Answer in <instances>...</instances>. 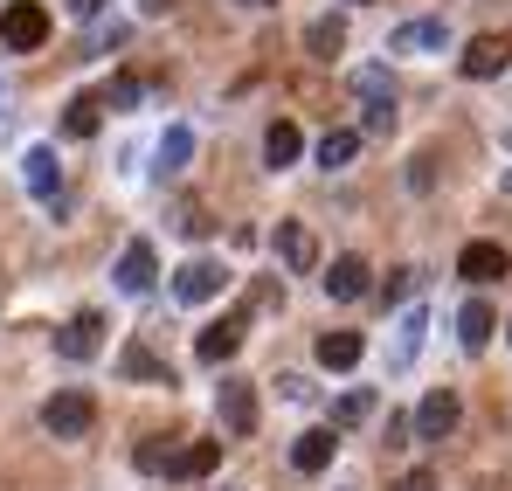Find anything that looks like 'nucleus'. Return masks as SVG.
Here are the masks:
<instances>
[{
  "mask_svg": "<svg viewBox=\"0 0 512 491\" xmlns=\"http://www.w3.org/2000/svg\"><path fill=\"white\" fill-rule=\"evenodd\" d=\"M416 284H423V270H388V284H381V298L395 305V298H409Z\"/></svg>",
  "mask_w": 512,
  "mask_h": 491,
  "instance_id": "nucleus-30",
  "label": "nucleus"
},
{
  "mask_svg": "<svg viewBox=\"0 0 512 491\" xmlns=\"http://www.w3.org/2000/svg\"><path fill=\"white\" fill-rule=\"evenodd\" d=\"M457 415H464V402H457L450 388H429L423 409H416V436H423V443H443V436L457 429Z\"/></svg>",
  "mask_w": 512,
  "mask_h": 491,
  "instance_id": "nucleus-10",
  "label": "nucleus"
},
{
  "mask_svg": "<svg viewBox=\"0 0 512 491\" xmlns=\"http://www.w3.org/2000/svg\"><path fill=\"white\" fill-rule=\"evenodd\" d=\"M305 49H312L319 63H333V56L346 49V21H340V14H319V21L305 28Z\"/></svg>",
  "mask_w": 512,
  "mask_h": 491,
  "instance_id": "nucleus-21",
  "label": "nucleus"
},
{
  "mask_svg": "<svg viewBox=\"0 0 512 491\" xmlns=\"http://www.w3.org/2000/svg\"><path fill=\"white\" fill-rule=\"evenodd\" d=\"M243 332H250V312H229V319H215V326H208L201 339H194V353H201L208 367H222V360H236Z\"/></svg>",
  "mask_w": 512,
  "mask_h": 491,
  "instance_id": "nucleus-9",
  "label": "nucleus"
},
{
  "mask_svg": "<svg viewBox=\"0 0 512 491\" xmlns=\"http://www.w3.org/2000/svg\"><path fill=\"white\" fill-rule=\"evenodd\" d=\"M173 229H180L187 243H201V236H208L215 222H208V208H201V201H180V208H173Z\"/></svg>",
  "mask_w": 512,
  "mask_h": 491,
  "instance_id": "nucleus-27",
  "label": "nucleus"
},
{
  "mask_svg": "<svg viewBox=\"0 0 512 491\" xmlns=\"http://www.w3.org/2000/svg\"><path fill=\"white\" fill-rule=\"evenodd\" d=\"M97 125H104V104L97 97H70L63 104V132L70 139H97Z\"/></svg>",
  "mask_w": 512,
  "mask_h": 491,
  "instance_id": "nucleus-23",
  "label": "nucleus"
},
{
  "mask_svg": "<svg viewBox=\"0 0 512 491\" xmlns=\"http://www.w3.org/2000/svg\"><path fill=\"white\" fill-rule=\"evenodd\" d=\"M118 374H132V381H160V388H173V367L146 346V339H125V353H118Z\"/></svg>",
  "mask_w": 512,
  "mask_h": 491,
  "instance_id": "nucleus-15",
  "label": "nucleus"
},
{
  "mask_svg": "<svg viewBox=\"0 0 512 491\" xmlns=\"http://www.w3.org/2000/svg\"><path fill=\"white\" fill-rule=\"evenodd\" d=\"M215 415H222L229 436H250V429H256V388H250V381H236V374H222V388H215Z\"/></svg>",
  "mask_w": 512,
  "mask_h": 491,
  "instance_id": "nucleus-5",
  "label": "nucleus"
},
{
  "mask_svg": "<svg viewBox=\"0 0 512 491\" xmlns=\"http://www.w3.org/2000/svg\"><path fill=\"white\" fill-rule=\"evenodd\" d=\"M70 14H84V21H90V14H104V0H70Z\"/></svg>",
  "mask_w": 512,
  "mask_h": 491,
  "instance_id": "nucleus-34",
  "label": "nucleus"
},
{
  "mask_svg": "<svg viewBox=\"0 0 512 491\" xmlns=\"http://www.w3.org/2000/svg\"><path fill=\"white\" fill-rule=\"evenodd\" d=\"M56 353L63 360H97L104 353V312H77L70 326L56 332Z\"/></svg>",
  "mask_w": 512,
  "mask_h": 491,
  "instance_id": "nucleus-8",
  "label": "nucleus"
},
{
  "mask_svg": "<svg viewBox=\"0 0 512 491\" xmlns=\"http://www.w3.org/2000/svg\"><path fill=\"white\" fill-rule=\"evenodd\" d=\"M215 464H222V443H194V450L167 457V478H208Z\"/></svg>",
  "mask_w": 512,
  "mask_h": 491,
  "instance_id": "nucleus-22",
  "label": "nucleus"
},
{
  "mask_svg": "<svg viewBox=\"0 0 512 491\" xmlns=\"http://www.w3.org/2000/svg\"><path fill=\"white\" fill-rule=\"evenodd\" d=\"M111 277H118V291H125V298H146V291H153V277H160L153 243H146V236H139V243H125V256H118V270H111Z\"/></svg>",
  "mask_w": 512,
  "mask_h": 491,
  "instance_id": "nucleus-6",
  "label": "nucleus"
},
{
  "mask_svg": "<svg viewBox=\"0 0 512 491\" xmlns=\"http://www.w3.org/2000/svg\"><path fill=\"white\" fill-rule=\"evenodd\" d=\"M21 180H28V194H35V201H56V194H63V166H56V146H28V160H21Z\"/></svg>",
  "mask_w": 512,
  "mask_h": 491,
  "instance_id": "nucleus-13",
  "label": "nucleus"
},
{
  "mask_svg": "<svg viewBox=\"0 0 512 491\" xmlns=\"http://www.w3.org/2000/svg\"><path fill=\"white\" fill-rule=\"evenodd\" d=\"M277 395H284V402H312V381H305V374H284Z\"/></svg>",
  "mask_w": 512,
  "mask_h": 491,
  "instance_id": "nucleus-32",
  "label": "nucleus"
},
{
  "mask_svg": "<svg viewBox=\"0 0 512 491\" xmlns=\"http://www.w3.org/2000/svg\"><path fill=\"white\" fill-rule=\"evenodd\" d=\"M277 256H284V270H298V277H305V270L319 263L312 229H305V222H277Z\"/></svg>",
  "mask_w": 512,
  "mask_h": 491,
  "instance_id": "nucleus-17",
  "label": "nucleus"
},
{
  "mask_svg": "<svg viewBox=\"0 0 512 491\" xmlns=\"http://www.w3.org/2000/svg\"><path fill=\"white\" fill-rule=\"evenodd\" d=\"M42 429H49L56 443H77V436L97 429V402H90L84 388H63V395H49V402H42Z\"/></svg>",
  "mask_w": 512,
  "mask_h": 491,
  "instance_id": "nucleus-1",
  "label": "nucleus"
},
{
  "mask_svg": "<svg viewBox=\"0 0 512 491\" xmlns=\"http://www.w3.org/2000/svg\"><path fill=\"white\" fill-rule=\"evenodd\" d=\"M187 160H194V132H187V125H173L167 139H160V180H173Z\"/></svg>",
  "mask_w": 512,
  "mask_h": 491,
  "instance_id": "nucleus-24",
  "label": "nucleus"
},
{
  "mask_svg": "<svg viewBox=\"0 0 512 491\" xmlns=\"http://www.w3.org/2000/svg\"><path fill=\"white\" fill-rule=\"evenodd\" d=\"M423 332H429V312H423V305H409V312L395 319V346H388V367H395V374H402V367H416Z\"/></svg>",
  "mask_w": 512,
  "mask_h": 491,
  "instance_id": "nucleus-14",
  "label": "nucleus"
},
{
  "mask_svg": "<svg viewBox=\"0 0 512 491\" xmlns=\"http://www.w3.org/2000/svg\"><path fill=\"white\" fill-rule=\"evenodd\" d=\"M333 457H340V429H305V436L291 443V464H298L305 478H319V471H333Z\"/></svg>",
  "mask_w": 512,
  "mask_h": 491,
  "instance_id": "nucleus-11",
  "label": "nucleus"
},
{
  "mask_svg": "<svg viewBox=\"0 0 512 491\" xmlns=\"http://www.w3.org/2000/svg\"><path fill=\"white\" fill-rule=\"evenodd\" d=\"M395 491H436V478H429V471H409V478H402Z\"/></svg>",
  "mask_w": 512,
  "mask_h": 491,
  "instance_id": "nucleus-33",
  "label": "nucleus"
},
{
  "mask_svg": "<svg viewBox=\"0 0 512 491\" xmlns=\"http://www.w3.org/2000/svg\"><path fill=\"white\" fill-rule=\"evenodd\" d=\"M367 291H374V270H367V256H333V270H326V298L353 305V298H367Z\"/></svg>",
  "mask_w": 512,
  "mask_h": 491,
  "instance_id": "nucleus-12",
  "label": "nucleus"
},
{
  "mask_svg": "<svg viewBox=\"0 0 512 491\" xmlns=\"http://www.w3.org/2000/svg\"><path fill=\"white\" fill-rule=\"evenodd\" d=\"M353 90H360V97H395V90H388V70H360Z\"/></svg>",
  "mask_w": 512,
  "mask_h": 491,
  "instance_id": "nucleus-31",
  "label": "nucleus"
},
{
  "mask_svg": "<svg viewBox=\"0 0 512 491\" xmlns=\"http://www.w3.org/2000/svg\"><path fill=\"white\" fill-rule=\"evenodd\" d=\"M0 42L21 49V56L42 49V42H49V14H42L35 0H7V7H0Z\"/></svg>",
  "mask_w": 512,
  "mask_h": 491,
  "instance_id": "nucleus-2",
  "label": "nucleus"
},
{
  "mask_svg": "<svg viewBox=\"0 0 512 491\" xmlns=\"http://www.w3.org/2000/svg\"><path fill=\"white\" fill-rule=\"evenodd\" d=\"M457 277H464V284H492V277H506V249H499V243H464Z\"/></svg>",
  "mask_w": 512,
  "mask_h": 491,
  "instance_id": "nucleus-16",
  "label": "nucleus"
},
{
  "mask_svg": "<svg viewBox=\"0 0 512 491\" xmlns=\"http://www.w3.org/2000/svg\"><path fill=\"white\" fill-rule=\"evenodd\" d=\"M506 63H512L506 35H471V42H464V56H457V70H464V77H471V83L499 77V70H506Z\"/></svg>",
  "mask_w": 512,
  "mask_h": 491,
  "instance_id": "nucleus-7",
  "label": "nucleus"
},
{
  "mask_svg": "<svg viewBox=\"0 0 512 491\" xmlns=\"http://www.w3.org/2000/svg\"><path fill=\"white\" fill-rule=\"evenodd\" d=\"M492 326H499V319H492V305H485V298H471V305L457 312V339H464L471 353H485V346H492Z\"/></svg>",
  "mask_w": 512,
  "mask_h": 491,
  "instance_id": "nucleus-20",
  "label": "nucleus"
},
{
  "mask_svg": "<svg viewBox=\"0 0 512 491\" xmlns=\"http://www.w3.org/2000/svg\"><path fill=\"white\" fill-rule=\"evenodd\" d=\"M353 153H360V132H353V125H340V132H326V139H319V166H326V173L346 166Z\"/></svg>",
  "mask_w": 512,
  "mask_h": 491,
  "instance_id": "nucleus-25",
  "label": "nucleus"
},
{
  "mask_svg": "<svg viewBox=\"0 0 512 491\" xmlns=\"http://www.w3.org/2000/svg\"><path fill=\"white\" fill-rule=\"evenodd\" d=\"M298 153H305V132H298L291 118H277V125L263 132V166H291Z\"/></svg>",
  "mask_w": 512,
  "mask_h": 491,
  "instance_id": "nucleus-19",
  "label": "nucleus"
},
{
  "mask_svg": "<svg viewBox=\"0 0 512 491\" xmlns=\"http://www.w3.org/2000/svg\"><path fill=\"white\" fill-rule=\"evenodd\" d=\"M222 284H229V270H222L215 256H187V263L173 270V298H180V305H208V298H222Z\"/></svg>",
  "mask_w": 512,
  "mask_h": 491,
  "instance_id": "nucleus-3",
  "label": "nucleus"
},
{
  "mask_svg": "<svg viewBox=\"0 0 512 491\" xmlns=\"http://www.w3.org/2000/svg\"><path fill=\"white\" fill-rule=\"evenodd\" d=\"M360 132H395V97H367V111H360Z\"/></svg>",
  "mask_w": 512,
  "mask_h": 491,
  "instance_id": "nucleus-28",
  "label": "nucleus"
},
{
  "mask_svg": "<svg viewBox=\"0 0 512 491\" xmlns=\"http://www.w3.org/2000/svg\"><path fill=\"white\" fill-rule=\"evenodd\" d=\"M450 49V21L443 14H423V21H402L388 35V56H443Z\"/></svg>",
  "mask_w": 512,
  "mask_h": 491,
  "instance_id": "nucleus-4",
  "label": "nucleus"
},
{
  "mask_svg": "<svg viewBox=\"0 0 512 491\" xmlns=\"http://www.w3.org/2000/svg\"><path fill=\"white\" fill-rule=\"evenodd\" d=\"M360 353H367V339H360V332H319V367L346 374V367H360Z\"/></svg>",
  "mask_w": 512,
  "mask_h": 491,
  "instance_id": "nucleus-18",
  "label": "nucleus"
},
{
  "mask_svg": "<svg viewBox=\"0 0 512 491\" xmlns=\"http://www.w3.org/2000/svg\"><path fill=\"white\" fill-rule=\"evenodd\" d=\"M374 402H381L374 388H353V395H340V402H333V429H353V422H367V415H374Z\"/></svg>",
  "mask_w": 512,
  "mask_h": 491,
  "instance_id": "nucleus-26",
  "label": "nucleus"
},
{
  "mask_svg": "<svg viewBox=\"0 0 512 491\" xmlns=\"http://www.w3.org/2000/svg\"><path fill=\"white\" fill-rule=\"evenodd\" d=\"M139 97H146V83H139V77H118V83H111V97H97V104H111V111H132Z\"/></svg>",
  "mask_w": 512,
  "mask_h": 491,
  "instance_id": "nucleus-29",
  "label": "nucleus"
}]
</instances>
